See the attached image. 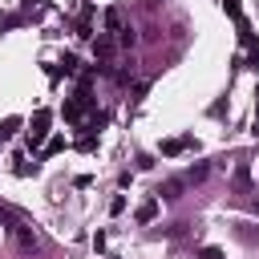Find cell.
<instances>
[{
  "label": "cell",
  "instance_id": "obj_6",
  "mask_svg": "<svg viewBox=\"0 0 259 259\" xmlns=\"http://www.w3.org/2000/svg\"><path fill=\"white\" fill-rule=\"evenodd\" d=\"M105 28H109V36L125 28V24H121V12H117V8H105Z\"/></svg>",
  "mask_w": 259,
  "mask_h": 259
},
{
  "label": "cell",
  "instance_id": "obj_12",
  "mask_svg": "<svg viewBox=\"0 0 259 259\" xmlns=\"http://www.w3.org/2000/svg\"><path fill=\"white\" fill-rule=\"evenodd\" d=\"M121 210H125V198L113 194V198H109V214H121Z\"/></svg>",
  "mask_w": 259,
  "mask_h": 259
},
{
  "label": "cell",
  "instance_id": "obj_11",
  "mask_svg": "<svg viewBox=\"0 0 259 259\" xmlns=\"http://www.w3.org/2000/svg\"><path fill=\"white\" fill-rule=\"evenodd\" d=\"M16 125H20V117H8V121L0 125V138H8V134H16Z\"/></svg>",
  "mask_w": 259,
  "mask_h": 259
},
{
  "label": "cell",
  "instance_id": "obj_1",
  "mask_svg": "<svg viewBox=\"0 0 259 259\" xmlns=\"http://www.w3.org/2000/svg\"><path fill=\"white\" fill-rule=\"evenodd\" d=\"M45 138H49V109H36V113H32V130H28V142L40 146Z\"/></svg>",
  "mask_w": 259,
  "mask_h": 259
},
{
  "label": "cell",
  "instance_id": "obj_7",
  "mask_svg": "<svg viewBox=\"0 0 259 259\" xmlns=\"http://www.w3.org/2000/svg\"><path fill=\"white\" fill-rule=\"evenodd\" d=\"M182 146H190V138H170V142H162V154H182Z\"/></svg>",
  "mask_w": 259,
  "mask_h": 259
},
{
  "label": "cell",
  "instance_id": "obj_14",
  "mask_svg": "<svg viewBox=\"0 0 259 259\" xmlns=\"http://www.w3.org/2000/svg\"><path fill=\"white\" fill-rule=\"evenodd\" d=\"M223 8H227V12L235 16V20H239V0H223Z\"/></svg>",
  "mask_w": 259,
  "mask_h": 259
},
{
  "label": "cell",
  "instance_id": "obj_5",
  "mask_svg": "<svg viewBox=\"0 0 259 259\" xmlns=\"http://www.w3.org/2000/svg\"><path fill=\"white\" fill-rule=\"evenodd\" d=\"M231 182H235V190H247V186H251V166H247V162H239Z\"/></svg>",
  "mask_w": 259,
  "mask_h": 259
},
{
  "label": "cell",
  "instance_id": "obj_13",
  "mask_svg": "<svg viewBox=\"0 0 259 259\" xmlns=\"http://www.w3.org/2000/svg\"><path fill=\"white\" fill-rule=\"evenodd\" d=\"M198 259H223V251H219V247H202V255H198Z\"/></svg>",
  "mask_w": 259,
  "mask_h": 259
},
{
  "label": "cell",
  "instance_id": "obj_4",
  "mask_svg": "<svg viewBox=\"0 0 259 259\" xmlns=\"http://www.w3.org/2000/svg\"><path fill=\"white\" fill-rule=\"evenodd\" d=\"M134 219H138V223H154V219H158V198H146V202L138 206Z\"/></svg>",
  "mask_w": 259,
  "mask_h": 259
},
{
  "label": "cell",
  "instance_id": "obj_15",
  "mask_svg": "<svg viewBox=\"0 0 259 259\" xmlns=\"http://www.w3.org/2000/svg\"><path fill=\"white\" fill-rule=\"evenodd\" d=\"M255 210H259V194H255Z\"/></svg>",
  "mask_w": 259,
  "mask_h": 259
},
{
  "label": "cell",
  "instance_id": "obj_10",
  "mask_svg": "<svg viewBox=\"0 0 259 259\" xmlns=\"http://www.w3.org/2000/svg\"><path fill=\"white\" fill-rule=\"evenodd\" d=\"M206 174H210V166H194V170H190V174H186V182H202V178H206Z\"/></svg>",
  "mask_w": 259,
  "mask_h": 259
},
{
  "label": "cell",
  "instance_id": "obj_9",
  "mask_svg": "<svg viewBox=\"0 0 259 259\" xmlns=\"http://www.w3.org/2000/svg\"><path fill=\"white\" fill-rule=\"evenodd\" d=\"M134 40H138L134 28H121V32H117V45H125V49H134Z\"/></svg>",
  "mask_w": 259,
  "mask_h": 259
},
{
  "label": "cell",
  "instance_id": "obj_8",
  "mask_svg": "<svg viewBox=\"0 0 259 259\" xmlns=\"http://www.w3.org/2000/svg\"><path fill=\"white\" fill-rule=\"evenodd\" d=\"M182 186H186L182 178H170V182L162 186V198H178V194H182Z\"/></svg>",
  "mask_w": 259,
  "mask_h": 259
},
{
  "label": "cell",
  "instance_id": "obj_16",
  "mask_svg": "<svg viewBox=\"0 0 259 259\" xmlns=\"http://www.w3.org/2000/svg\"><path fill=\"white\" fill-rule=\"evenodd\" d=\"M255 113H259V109H255Z\"/></svg>",
  "mask_w": 259,
  "mask_h": 259
},
{
  "label": "cell",
  "instance_id": "obj_2",
  "mask_svg": "<svg viewBox=\"0 0 259 259\" xmlns=\"http://www.w3.org/2000/svg\"><path fill=\"white\" fill-rule=\"evenodd\" d=\"M113 49H117V45H113V36H109V32H97V40H93V57H97V61H109V57H113Z\"/></svg>",
  "mask_w": 259,
  "mask_h": 259
},
{
  "label": "cell",
  "instance_id": "obj_3",
  "mask_svg": "<svg viewBox=\"0 0 259 259\" xmlns=\"http://www.w3.org/2000/svg\"><path fill=\"white\" fill-rule=\"evenodd\" d=\"M12 235H16V247L20 251H36V235L28 227H12Z\"/></svg>",
  "mask_w": 259,
  "mask_h": 259
}]
</instances>
